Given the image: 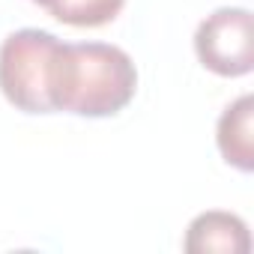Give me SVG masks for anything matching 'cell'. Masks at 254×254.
I'll use <instances>...</instances> for the list:
<instances>
[{
    "label": "cell",
    "mask_w": 254,
    "mask_h": 254,
    "mask_svg": "<svg viewBox=\"0 0 254 254\" xmlns=\"http://www.w3.org/2000/svg\"><path fill=\"white\" fill-rule=\"evenodd\" d=\"M138 69L117 45L78 42L63 51L57 111L75 117H114L135 99Z\"/></svg>",
    "instance_id": "cell-1"
},
{
    "label": "cell",
    "mask_w": 254,
    "mask_h": 254,
    "mask_svg": "<svg viewBox=\"0 0 254 254\" xmlns=\"http://www.w3.org/2000/svg\"><path fill=\"white\" fill-rule=\"evenodd\" d=\"M63 51L66 42L48 30L9 33L0 45V93L6 102L24 114H57Z\"/></svg>",
    "instance_id": "cell-2"
},
{
    "label": "cell",
    "mask_w": 254,
    "mask_h": 254,
    "mask_svg": "<svg viewBox=\"0 0 254 254\" xmlns=\"http://www.w3.org/2000/svg\"><path fill=\"white\" fill-rule=\"evenodd\" d=\"M194 54L203 69L221 78H242L254 69V21L242 6H221L197 24Z\"/></svg>",
    "instance_id": "cell-3"
},
{
    "label": "cell",
    "mask_w": 254,
    "mask_h": 254,
    "mask_svg": "<svg viewBox=\"0 0 254 254\" xmlns=\"http://www.w3.org/2000/svg\"><path fill=\"white\" fill-rule=\"evenodd\" d=\"M251 248V236H248V224L233 215V212H200L186 233V251L191 254H209V251H221V254H248Z\"/></svg>",
    "instance_id": "cell-4"
},
{
    "label": "cell",
    "mask_w": 254,
    "mask_h": 254,
    "mask_svg": "<svg viewBox=\"0 0 254 254\" xmlns=\"http://www.w3.org/2000/svg\"><path fill=\"white\" fill-rule=\"evenodd\" d=\"M251 120H254V96L245 93L224 108V114L218 117V129H215V144H218L221 159L242 174L254 171Z\"/></svg>",
    "instance_id": "cell-5"
},
{
    "label": "cell",
    "mask_w": 254,
    "mask_h": 254,
    "mask_svg": "<svg viewBox=\"0 0 254 254\" xmlns=\"http://www.w3.org/2000/svg\"><path fill=\"white\" fill-rule=\"evenodd\" d=\"M123 3L126 0H57L48 12L69 27H102L120 15Z\"/></svg>",
    "instance_id": "cell-6"
},
{
    "label": "cell",
    "mask_w": 254,
    "mask_h": 254,
    "mask_svg": "<svg viewBox=\"0 0 254 254\" xmlns=\"http://www.w3.org/2000/svg\"><path fill=\"white\" fill-rule=\"evenodd\" d=\"M33 3H36V6H45V9H51V6L57 3V0H33Z\"/></svg>",
    "instance_id": "cell-7"
}]
</instances>
